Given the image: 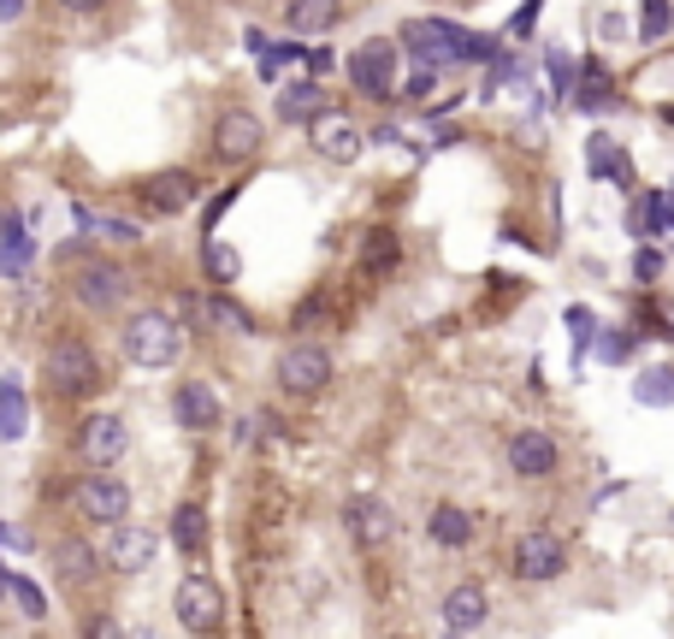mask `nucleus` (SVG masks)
<instances>
[{"label": "nucleus", "mask_w": 674, "mask_h": 639, "mask_svg": "<svg viewBox=\"0 0 674 639\" xmlns=\"http://www.w3.org/2000/svg\"><path fill=\"white\" fill-rule=\"evenodd\" d=\"M101 380H107V373H101V361H95V350L83 338H60L48 350V361H42V385H48V397L78 403V397H90Z\"/></svg>", "instance_id": "nucleus-1"}, {"label": "nucleus", "mask_w": 674, "mask_h": 639, "mask_svg": "<svg viewBox=\"0 0 674 639\" xmlns=\"http://www.w3.org/2000/svg\"><path fill=\"white\" fill-rule=\"evenodd\" d=\"M184 350V326L172 314H130L125 320V361H137V368H172Z\"/></svg>", "instance_id": "nucleus-2"}, {"label": "nucleus", "mask_w": 674, "mask_h": 639, "mask_svg": "<svg viewBox=\"0 0 674 639\" xmlns=\"http://www.w3.org/2000/svg\"><path fill=\"white\" fill-rule=\"evenodd\" d=\"M172 609H178V628L184 634H213L219 621H225V592H219L213 574H184Z\"/></svg>", "instance_id": "nucleus-3"}, {"label": "nucleus", "mask_w": 674, "mask_h": 639, "mask_svg": "<svg viewBox=\"0 0 674 639\" xmlns=\"http://www.w3.org/2000/svg\"><path fill=\"white\" fill-rule=\"evenodd\" d=\"M349 83H356V95H373V101L397 95V42H385V36L361 42L349 54Z\"/></svg>", "instance_id": "nucleus-4"}, {"label": "nucleus", "mask_w": 674, "mask_h": 639, "mask_svg": "<svg viewBox=\"0 0 674 639\" xmlns=\"http://www.w3.org/2000/svg\"><path fill=\"white\" fill-rule=\"evenodd\" d=\"M326 385H332V356L319 344H290L278 356V391L284 397H319Z\"/></svg>", "instance_id": "nucleus-5"}, {"label": "nucleus", "mask_w": 674, "mask_h": 639, "mask_svg": "<svg viewBox=\"0 0 674 639\" xmlns=\"http://www.w3.org/2000/svg\"><path fill=\"white\" fill-rule=\"evenodd\" d=\"M154 557H160V533L154 527H142V521H113L107 527V562L119 574L154 569Z\"/></svg>", "instance_id": "nucleus-6"}, {"label": "nucleus", "mask_w": 674, "mask_h": 639, "mask_svg": "<svg viewBox=\"0 0 674 639\" xmlns=\"http://www.w3.org/2000/svg\"><path fill=\"white\" fill-rule=\"evenodd\" d=\"M521 580H556L568 569V545L556 539L550 527H533V533H521L515 539V562H509Z\"/></svg>", "instance_id": "nucleus-7"}, {"label": "nucleus", "mask_w": 674, "mask_h": 639, "mask_svg": "<svg viewBox=\"0 0 674 639\" xmlns=\"http://www.w3.org/2000/svg\"><path fill=\"white\" fill-rule=\"evenodd\" d=\"M71 290H78L83 309H119L125 290H130V272L119 267V260H83Z\"/></svg>", "instance_id": "nucleus-8"}, {"label": "nucleus", "mask_w": 674, "mask_h": 639, "mask_svg": "<svg viewBox=\"0 0 674 639\" xmlns=\"http://www.w3.org/2000/svg\"><path fill=\"white\" fill-rule=\"evenodd\" d=\"M260 142H267V125H260L248 107H231L225 119L213 125V154L225 160V166H237V160L260 154Z\"/></svg>", "instance_id": "nucleus-9"}, {"label": "nucleus", "mask_w": 674, "mask_h": 639, "mask_svg": "<svg viewBox=\"0 0 674 639\" xmlns=\"http://www.w3.org/2000/svg\"><path fill=\"white\" fill-rule=\"evenodd\" d=\"M78 450H83L90 468H113V462L130 450V427L119 415H90V420H83V432H78Z\"/></svg>", "instance_id": "nucleus-10"}, {"label": "nucleus", "mask_w": 674, "mask_h": 639, "mask_svg": "<svg viewBox=\"0 0 674 639\" xmlns=\"http://www.w3.org/2000/svg\"><path fill=\"white\" fill-rule=\"evenodd\" d=\"M78 510L90 515V521H101V527H113V521H125V515H130V486L95 468V474L78 486Z\"/></svg>", "instance_id": "nucleus-11"}, {"label": "nucleus", "mask_w": 674, "mask_h": 639, "mask_svg": "<svg viewBox=\"0 0 674 639\" xmlns=\"http://www.w3.org/2000/svg\"><path fill=\"white\" fill-rule=\"evenodd\" d=\"M509 468H515L521 479H550L556 468H562V450H556L550 432H538V427H526L509 439Z\"/></svg>", "instance_id": "nucleus-12"}, {"label": "nucleus", "mask_w": 674, "mask_h": 639, "mask_svg": "<svg viewBox=\"0 0 674 639\" xmlns=\"http://www.w3.org/2000/svg\"><path fill=\"white\" fill-rule=\"evenodd\" d=\"M344 527H349V539H356L361 550H379L391 533H397V515H391L385 498H356L344 510Z\"/></svg>", "instance_id": "nucleus-13"}, {"label": "nucleus", "mask_w": 674, "mask_h": 639, "mask_svg": "<svg viewBox=\"0 0 674 639\" xmlns=\"http://www.w3.org/2000/svg\"><path fill=\"white\" fill-rule=\"evenodd\" d=\"M137 196H142V208H149V213H184L189 201L201 196V184H196V172H178V166H172V172H154V178L142 184Z\"/></svg>", "instance_id": "nucleus-14"}, {"label": "nucleus", "mask_w": 674, "mask_h": 639, "mask_svg": "<svg viewBox=\"0 0 674 639\" xmlns=\"http://www.w3.org/2000/svg\"><path fill=\"white\" fill-rule=\"evenodd\" d=\"M486 621H491V599L479 580H462V586L444 592V628L450 634H479Z\"/></svg>", "instance_id": "nucleus-15"}, {"label": "nucleus", "mask_w": 674, "mask_h": 639, "mask_svg": "<svg viewBox=\"0 0 674 639\" xmlns=\"http://www.w3.org/2000/svg\"><path fill=\"white\" fill-rule=\"evenodd\" d=\"M172 415H178V427L189 432H213L219 420H225V409H219V391L201 385V380H184L178 397H172Z\"/></svg>", "instance_id": "nucleus-16"}, {"label": "nucleus", "mask_w": 674, "mask_h": 639, "mask_svg": "<svg viewBox=\"0 0 674 639\" xmlns=\"http://www.w3.org/2000/svg\"><path fill=\"white\" fill-rule=\"evenodd\" d=\"M314 149L326 154V160H337V166H349V160L361 154V130L349 125L344 113H332V107H326V113L314 119Z\"/></svg>", "instance_id": "nucleus-17"}, {"label": "nucleus", "mask_w": 674, "mask_h": 639, "mask_svg": "<svg viewBox=\"0 0 674 639\" xmlns=\"http://www.w3.org/2000/svg\"><path fill=\"white\" fill-rule=\"evenodd\" d=\"M332 107V95L319 90V78H297L290 90H278V119L284 125H314Z\"/></svg>", "instance_id": "nucleus-18"}, {"label": "nucleus", "mask_w": 674, "mask_h": 639, "mask_svg": "<svg viewBox=\"0 0 674 639\" xmlns=\"http://www.w3.org/2000/svg\"><path fill=\"white\" fill-rule=\"evenodd\" d=\"M568 101H574V113H615V107H621V95H615L609 71L597 66V60L580 66V83L568 90Z\"/></svg>", "instance_id": "nucleus-19"}, {"label": "nucleus", "mask_w": 674, "mask_h": 639, "mask_svg": "<svg viewBox=\"0 0 674 639\" xmlns=\"http://www.w3.org/2000/svg\"><path fill=\"white\" fill-rule=\"evenodd\" d=\"M585 172H592V178H604V184H621V190L634 184V160H627V149H615L604 130L585 142Z\"/></svg>", "instance_id": "nucleus-20"}, {"label": "nucleus", "mask_w": 674, "mask_h": 639, "mask_svg": "<svg viewBox=\"0 0 674 639\" xmlns=\"http://www.w3.org/2000/svg\"><path fill=\"white\" fill-rule=\"evenodd\" d=\"M337 19H344V0H284V24L297 36L337 31Z\"/></svg>", "instance_id": "nucleus-21"}, {"label": "nucleus", "mask_w": 674, "mask_h": 639, "mask_svg": "<svg viewBox=\"0 0 674 639\" xmlns=\"http://www.w3.org/2000/svg\"><path fill=\"white\" fill-rule=\"evenodd\" d=\"M427 533H432V545H444V550H467L474 545V515L456 510V503H438L427 515Z\"/></svg>", "instance_id": "nucleus-22"}, {"label": "nucleus", "mask_w": 674, "mask_h": 639, "mask_svg": "<svg viewBox=\"0 0 674 639\" xmlns=\"http://www.w3.org/2000/svg\"><path fill=\"white\" fill-rule=\"evenodd\" d=\"M95 569H101V557L83 539H54V574H60L66 586H83Z\"/></svg>", "instance_id": "nucleus-23"}, {"label": "nucleus", "mask_w": 674, "mask_h": 639, "mask_svg": "<svg viewBox=\"0 0 674 639\" xmlns=\"http://www.w3.org/2000/svg\"><path fill=\"white\" fill-rule=\"evenodd\" d=\"M172 539H178L184 557H201L208 550V510L201 503H178L172 510Z\"/></svg>", "instance_id": "nucleus-24"}, {"label": "nucleus", "mask_w": 674, "mask_h": 639, "mask_svg": "<svg viewBox=\"0 0 674 639\" xmlns=\"http://www.w3.org/2000/svg\"><path fill=\"white\" fill-rule=\"evenodd\" d=\"M634 397L644 403V409H674V361H663V368H644L634 380Z\"/></svg>", "instance_id": "nucleus-25"}, {"label": "nucleus", "mask_w": 674, "mask_h": 639, "mask_svg": "<svg viewBox=\"0 0 674 639\" xmlns=\"http://www.w3.org/2000/svg\"><path fill=\"white\" fill-rule=\"evenodd\" d=\"M24 427H31V403H24V385L7 380V391H0V444H19Z\"/></svg>", "instance_id": "nucleus-26"}, {"label": "nucleus", "mask_w": 674, "mask_h": 639, "mask_svg": "<svg viewBox=\"0 0 674 639\" xmlns=\"http://www.w3.org/2000/svg\"><path fill=\"white\" fill-rule=\"evenodd\" d=\"M201 272H208V279L213 284H231V279H237V272H243V255L237 249H231V243H201Z\"/></svg>", "instance_id": "nucleus-27"}, {"label": "nucleus", "mask_w": 674, "mask_h": 639, "mask_svg": "<svg viewBox=\"0 0 674 639\" xmlns=\"http://www.w3.org/2000/svg\"><path fill=\"white\" fill-rule=\"evenodd\" d=\"M201 314H208L219 332H255V314H248L243 302H231V297H208V302H201Z\"/></svg>", "instance_id": "nucleus-28"}, {"label": "nucleus", "mask_w": 674, "mask_h": 639, "mask_svg": "<svg viewBox=\"0 0 674 639\" xmlns=\"http://www.w3.org/2000/svg\"><path fill=\"white\" fill-rule=\"evenodd\" d=\"M397 255H403L397 231H391V225H379L373 237H368V255H361V267H368V272H379V267H397Z\"/></svg>", "instance_id": "nucleus-29"}, {"label": "nucleus", "mask_w": 674, "mask_h": 639, "mask_svg": "<svg viewBox=\"0 0 674 639\" xmlns=\"http://www.w3.org/2000/svg\"><path fill=\"white\" fill-rule=\"evenodd\" d=\"M674 31V7L669 0H644V12H639V42H663Z\"/></svg>", "instance_id": "nucleus-30"}, {"label": "nucleus", "mask_w": 674, "mask_h": 639, "mask_svg": "<svg viewBox=\"0 0 674 639\" xmlns=\"http://www.w3.org/2000/svg\"><path fill=\"white\" fill-rule=\"evenodd\" d=\"M7 592H12V599H19L24 621H42V616H48V599H42V586H36V580H24V574H7Z\"/></svg>", "instance_id": "nucleus-31"}, {"label": "nucleus", "mask_w": 674, "mask_h": 639, "mask_svg": "<svg viewBox=\"0 0 674 639\" xmlns=\"http://www.w3.org/2000/svg\"><path fill=\"white\" fill-rule=\"evenodd\" d=\"M562 326H568V338H574V361H580L585 344H592V332H597V314L585 309V302H574V309L562 314Z\"/></svg>", "instance_id": "nucleus-32"}, {"label": "nucleus", "mask_w": 674, "mask_h": 639, "mask_svg": "<svg viewBox=\"0 0 674 639\" xmlns=\"http://www.w3.org/2000/svg\"><path fill=\"white\" fill-rule=\"evenodd\" d=\"M634 344H639L634 332H604V344H597V356H604L609 368H621V361L634 356Z\"/></svg>", "instance_id": "nucleus-33"}, {"label": "nucleus", "mask_w": 674, "mask_h": 639, "mask_svg": "<svg viewBox=\"0 0 674 639\" xmlns=\"http://www.w3.org/2000/svg\"><path fill=\"white\" fill-rule=\"evenodd\" d=\"M663 267H669V260L656 255V249H639V255H634V279H639V284H656V279H663Z\"/></svg>", "instance_id": "nucleus-34"}, {"label": "nucleus", "mask_w": 674, "mask_h": 639, "mask_svg": "<svg viewBox=\"0 0 674 639\" xmlns=\"http://www.w3.org/2000/svg\"><path fill=\"white\" fill-rule=\"evenodd\" d=\"M432 90H438V71H432V66H420V71L403 83L397 95H408V101H432Z\"/></svg>", "instance_id": "nucleus-35"}, {"label": "nucleus", "mask_w": 674, "mask_h": 639, "mask_svg": "<svg viewBox=\"0 0 674 639\" xmlns=\"http://www.w3.org/2000/svg\"><path fill=\"white\" fill-rule=\"evenodd\" d=\"M627 225H634V237H656V208H651V196L634 201V213H627Z\"/></svg>", "instance_id": "nucleus-36"}, {"label": "nucleus", "mask_w": 674, "mask_h": 639, "mask_svg": "<svg viewBox=\"0 0 674 639\" xmlns=\"http://www.w3.org/2000/svg\"><path fill=\"white\" fill-rule=\"evenodd\" d=\"M550 90L562 95V101H568V90H574V71H568V54L562 48L550 54Z\"/></svg>", "instance_id": "nucleus-37"}, {"label": "nucleus", "mask_w": 674, "mask_h": 639, "mask_svg": "<svg viewBox=\"0 0 674 639\" xmlns=\"http://www.w3.org/2000/svg\"><path fill=\"white\" fill-rule=\"evenodd\" d=\"M237 190H243V184H231V190H219V196L208 201V213H201V231H213L219 220H225V208H231V201H237Z\"/></svg>", "instance_id": "nucleus-38"}, {"label": "nucleus", "mask_w": 674, "mask_h": 639, "mask_svg": "<svg viewBox=\"0 0 674 639\" xmlns=\"http://www.w3.org/2000/svg\"><path fill=\"white\" fill-rule=\"evenodd\" d=\"M651 208H656V231H674V190H656Z\"/></svg>", "instance_id": "nucleus-39"}, {"label": "nucleus", "mask_w": 674, "mask_h": 639, "mask_svg": "<svg viewBox=\"0 0 674 639\" xmlns=\"http://www.w3.org/2000/svg\"><path fill=\"white\" fill-rule=\"evenodd\" d=\"M101 231H107V237H119V243H137V237H142L130 220H101Z\"/></svg>", "instance_id": "nucleus-40"}, {"label": "nucleus", "mask_w": 674, "mask_h": 639, "mask_svg": "<svg viewBox=\"0 0 674 639\" xmlns=\"http://www.w3.org/2000/svg\"><path fill=\"white\" fill-rule=\"evenodd\" d=\"M260 420V415H255ZM255 420H237V427H231V439H237V450L243 444H260V427H255Z\"/></svg>", "instance_id": "nucleus-41"}, {"label": "nucleus", "mask_w": 674, "mask_h": 639, "mask_svg": "<svg viewBox=\"0 0 674 639\" xmlns=\"http://www.w3.org/2000/svg\"><path fill=\"white\" fill-rule=\"evenodd\" d=\"M267 60H272V66H284V60L297 66V60H302V42H284V48H278V54H267Z\"/></svg>", "instance_id": "nucleus-42"}, {"label": "nucleus", "mask_w": 674, "mask_h": 639, "mask_svg": "<svg viewBox=\"0 0 674 639\" xmlns=\"http://www.w3.org/2000/svg\"><path fill=\"white\" fill-rule=\"evenodd\" d=\"M307 66H314V78H326V71H332V48H314V54H307Z\"/></svg>", "instance_id": "nucleus-43"}, {"label": "nucleus", "mask_w": 674, "mask_h": 639, "mask_svg": "<svg viewBox=\"0 0 674 639\" xmlns=\"http://www.w3.org/2000/svg\"><path fill=\"white\" fill-rule=\"evenodd\" d=\"M19 12H24V0H0V24H12Z\"/></svg>", "instance_id": "nucleus-44"}, {"label": "nucleus", "mask_w": 674, "mask_h": 639, "mask_svg": "<svg viewBox=\"0 0 674 639\" xmlns=\"http://www.w3.org/2000/svg\"><path fill=\"white\" fill-rule=\"evenodd\" d=\"M66 12H101V0H60Z\"/></svg>", "instance_id": "nucleus-45"}, {"label": "nucleus", "mask_w": 674, "mask_h": 639, "mask_svg": "<svg viewBox=\"0 0 674 639\" xmlns=\"http://www.w3.org/2000/svg\"><path fill=\"white\" fill-rule=\"evenodd\" d=\"M0 592H7V574H0Z\"/></svg>", "instance_id": "nucleus-46"}]
</instances>
